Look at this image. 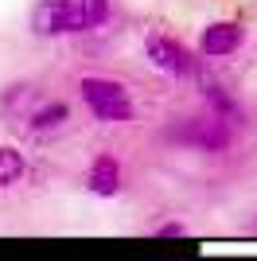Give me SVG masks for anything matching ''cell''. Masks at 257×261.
I'll list each match as a JSON object with an SVG mask.
<instances>
[{"mask_svg":"<svg viewBox=\"0 0 257 261\" xmlns=\"http://www.w3.org/2000/svg\"><path fill=\"white\" fill-rule=\"evenodd\" d=\"M148 59L160 70H168V74H175V78H183V74H191L195 70V63H191V55H187V47H179L175 39H168V35H148Z\"/></svg>","mask_w":257,"mask_h":261,"instance_id":"obj_4","label":"cell"},{"mask_svg":"<svg viewBox=\"0 0 257 261\" xmlns=\"http://www.w3.org/2000/svg\"><path fill=\"white\" fill-rule=\"evenodd\" d=\"M183 144H191L199 152H226L230 141H234V121H226L222 113H207V117L191 121L187 129L175 133Z\"/></svg>","mask_w":257,"mask_h":261,"instance_id":"obj_3","label":"cell"},{"mask_svg":"<svg viewBox=\"0 0 257 261\" xmlns=\"http://www.w3.org/2000/svg\"><path fill=\"white\" fill-rule=\"evenodd\" d=\"M199 47H203L207 59L234 55L238 47H242V28H238V23H211V28L203 32V39H199Z\"/></svg>","mask_w":257,"mask_h":261,"instance_id":"obj_5","label":"cell"},{"mask_svg":"<svg viewBox=\"0 0 257 261\" xmlns=\"http://www.w3.org/2000/svg\"><path fill=\"white\" fill-rule=\"evenodd\" d=\"M28 175V160H23L16 148H0V191L16 187Z\"/></svg>","mask_w":257,"mask_h":261,"instance_id":"obj_8","label":"cell"},{"mask_svg":"<svg viewBox=\"0 0 257 261\" xmlns=\"http://www.w3.org/2000/svg\"><path fill=\"white\" fill-rule=\"evenodd\" d=\"M156 234H160V238H183L187 230H183L179 222H168V226H160V230H156Z\"/></svg>","mask_w":257,"mask_h":261,"instance_id":"obj_9","label":"cell"},{"mask_svg":"<svg viewBox=\"0 0 257 261\" xmlns=\"http://www.w3.org/2000/svg\"><path fill=\"white\" fill-rule=\"evenodd\" d=\"M109 0H39L32 12V28L39 35H74L106 23Z\"/></svg>","mask_w":257,"mask_h":261,"instance_id":"obj_1","label":"cell"},{"mask_svg":"<svg viewBox=\"0 0 257 261\" xmlns=\"http://www.w3.org/2000/svg\"><path fill=\"white\" fill-rule=\"evenodd\" d=\"M86 184H90V191H94V195H117V191H121V164L113 160L109 152L97 156V160L90 164Z\"/></svg>","mask_w":257,"mask_h":261,"instance_id":"obj_6","label":"cell"},{"mask_svg":"<svg viewBox=\"0 0 257 261\" xmlns=\"http://www.w3.org/2000/svg\"><path fill=\"white\" fill-rule=\"evenodd\" d=\"M70 121V109L63 101H43V106L28 109V133H59Z\"/></svg>","mask_w":257,"mask_h":261,"instance_id":"obj_7","label":"cell"},{"mask_svg":"<svg viewBox=\"0 0 257 261\" xmlns=\"http://www.w3.org/2000/svg\"><path fill=\"white\" fill-rule=\"evenodd\" d=\"M82 101L90 106L97 121H109V125H117V121H133V101H128V90L113 78H82Z\"/></svg>","mask_w":257,"mask_h":261,"instance_id":"obj_2","label":"cell"}]
</instances>
